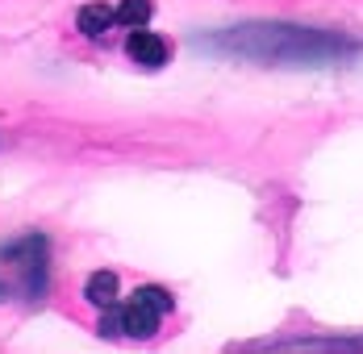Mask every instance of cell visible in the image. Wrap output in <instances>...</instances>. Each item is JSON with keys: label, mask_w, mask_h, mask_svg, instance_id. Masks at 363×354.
<instances>
[{"label": "cell", "mask_w": 363, "mask_h": 354, "mask_svg": "<svg viewBox=\"0 0 363 354\" xmlns=\"http://www.w3.org/2000/svg\"><path fill=\"white\" fill-rule=\"evenodd\" d=\"M50 283V242L42 234H21L0 246V300L34 304Z\"/></svg>", "instance_id": "cell-2"}, {"label": "cell", "mask_w": 363, "mask_h": 354, "mask_svg": "<svg viewBox=\"0 0 363 354\" xmlns=\"http://www.w3.org/2000/svg\"><path fill=\"white\" fill-rule=\"evenodd\" d=\"M125 55H130L134 63H143L146 71H159L167 63V42L159 34H150L146 25H138V30L130 34V42H125Z\"/></svg>", "instance_id": "cell-5"}, {"label": "cell", "mask_w": 363, "mask_h": 354, "mask_svg": "<svg viewBox=\"0 0 363 354\" xmlns=\"http://www.w3.org/2000/svg\"><path fill=\"white\" fill-rule=\"evenodd\" d=\"M201 46H209L213 55L251 59L263 67H322V63H342L363 50V42L347 34L289 25V21H247V25L221 30L213 38H201Z\"/></svg>", "instance_id": "cell-1"}, {"label": "cell", "mask_w": 363, "mask_h": 354, "mask_svg": "<svg viewBox=\"0 0 363 354\" xmlns=\"http://www.w3.org/2000/svg\"><path fill=\"white\" fill-rule=\"evenodd\" d=\"M113 17L125 30H138V25L150 21V0H121V8H113Z\"/></svg>", "instance_id": "cell-8"}, {"label": "cell", "mask_w": 363, "mask_h": 354, "mask_svg": "<svg viewBox=\"0 0 363 354\" xmlns=\"http://www.w3.org/2000/svg\"><path fill=\"white\" fill-rule=\"evenodd\" d=\"M113 25H117V17H113L109 4H84V8H79V34L105 38Z\"/></svg>", "instance_id": "cell-6"}, {"label": "cell", "mask_w": 363, "mask_h": 354, "mask_svg": "<svg viewBox=\"0 0 363 354\" xmlns=\"http://www.w3.org/2000/svg\"><path fill=\"white\" fill-rule=\"evenodd\" d=\"M84 296H88L96 309L113 304V300H117V275H113V271H92L88 283H84Z\"/></svg>", "instance_id": "cell-7"}, {"label": "cell", "mask_w": 363, "mask_h": 354, "mask_svg": "<svg viewBox=\"0 0 363 354\" xmlns=\"http://www.w3.org/2000/svg\"><path fill=\"white\" fill-rule=\"evenodd\" d=\"M167 313H172V292L146 283V287H134L125 300L105 304L101 333L105 338H150V333H159Z\"/></svg>", "instance_id": "cell-3"}, {"label": "cell", "mask_w": 363, "mask_h": 354, "mask_svg": "<svg viewBox=\"0 0 363 354\" xmlns=\"http://www.w3.org/2000/svg\"><path fill=\"white\" fill-rule=\"evenodd\" d=\"M242 350H363V338H284V342H247Z\"/></svg>", "instance_id": "cell-4"}]
</instances>
